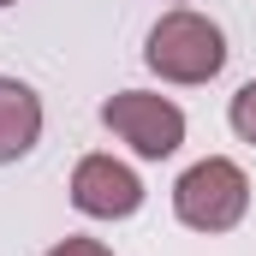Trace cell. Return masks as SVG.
I'll list each match as a JSON object with an SVG mask.
<instances>
[{
    "label": "cell",
    "instance_id": "cell-1",
    "mask_svg": "<svg viewBox=\"0 0 256 256\" xmlns=\"http://www.w3.org/2000/svg\"><path fill=\"white\" fill-rule=\"evenodd\" d=\"M143 60H149V72H161L167 84H208V78H220V66H226V36H220L214 18L179 6V12H167V18L149 30Z\"/></svg>",
    "mask_w": 256,
    "mask_h": 256
},
{
    "label": "cell",
    "instance_id": "cell-2",
    "mask_svg": "<svg viewBox=\"0 0 256 256\" xmlns=\"http://www.w3.org/2000/svg\"><path fill=\"white\" fill-rule=\"evenodd\" d=\"M244 208H250V179L226 155H208V161L185 167L179 185H173V214L191 232H232L244 220Z\"/></svg>",
    "mask_w": 256,
    "mask_h": 256
},
{
    "label": "cell",
    "instance_id": "cell-3",
    "mask_svg": "<svg viewBox=\"0 0 256 256\" xmlns=\"http://www.w3.org/2000/svg\"><path fill=\"white\" fill-rule=\"evenodd\" d=\"M102 126L120 143H131L143 161H167L185 143V108L167 96H149V90H120L102 102Z\"/></svg>",
    "mask_w": 256,
    "mask_h": 256
},
{
    "label": "cell",
    "instance_id": "cell-4",
    "mask_svg": "<svg viewBox=\"0 0 256 256\" xmlns=\"http://www.w3.org/2000/svg\"><path fill=\"white\" fill-rule=\"evenodd\" d=\"M72 208L90 220H131L143 208V179L114 155H84L72 167Z\"/></svg>",
    "mask_w": 256,
    "mask_h": 256
},
{
    "label": "cell",
    "instance_id": "cell-5",
    "mask_svg": "<svg viewBox=\"0 0 256 256\" xmlns=\"http://www.w3.org/2000/svg\"><path fill=\"white\" fill-rule=\"evenodd\" d=\"M42 137V96L18 78H0V167L24 161Z\"/></svg>",
    "mask_w": 256,
    "mask_h": 256
},
{
    "label": "cell",
    "instance_id": "cell-6",
    "mask_svg": "<svg viewBox=\"0 0 256 256\" xmlns=\"http://www.w3.org/2000/svg\"><path fill=\"white\" fill-rule=\"evenodd\" d=\"M226 120H232V131L244 137V143H256V78L232 96V108H226Z\"/></svg>",
    "mask_w": 256,
    "mask_h": 256
},
{
    "label": "cell",
    "instance_id": "cell-7",
    "mask_svg": "<svg viewBox=\"0 0 256 256\" xmlns=\"http://www.w3.org/2000/svg\"><path fill=\"white\" fill-rule=\"evenodd\" d=\"M48 256H114V250H108L102 238H60Z\"/></svg>",
    "mask_w": 256,
    "mask_h": 256
},
{
    "label": "cell",
    "instance_id": "cell-8",
    "mask_svg": "<svg viewBox=\"0 0 256 256\" xmlns=\"http://www.w3.org/2000/svg\"><path fill=\"white\" fill-rule=\"evenodd\" d=\"M0 6H12V0H0Z\"/></svg>",
    "mask_w": 256,
    "mask_h": 256
}]
</instances>
